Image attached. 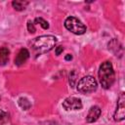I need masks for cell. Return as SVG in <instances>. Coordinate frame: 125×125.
Wrapping results in <instances>:
<instances>
[{
	"label": "cell",
	"instance_id": "cell-1",
	"mask_svg": "<svg viewBox=\"0 0 125 125\" xmlns=\"http://www.w3.org/2000/svg\"><path fill=\"white\" fill-rule=\"evenodd\" d=\"M99 79L100 83L103 88L109 89L115 80V73L112 67V64L109 61H105L102 62V64L99 67Z\"/></svg>",
	"mask_w": 125,
	"mask_h": 125
},
{
	"label": "cell",
	"instance_id": "cell-2",
	"mask_svg": "<svg viewBox=\"0 0 125 125\" xmlns=\"http://www.w3.org/2000/svg\"><path fill=\"white\" fill-rule=\"evenodd\" d=\"M57 41V38L53 35H41L31 42V47L37 54H44L51 51L55 47Z\"/></svg>",
	"mask_w": 125,
	"mask_h": 125
},
{
	"label": "cell",
	"instance_id": "cell-3",
	"mask_svg": "<svg viewBox=\"0 0 125 125\" xmlns=\"http://www.w3.org/2000/svg\"><path fill=\"white\" fill-rule=\"evenodd\" d=\"M76 88H77V91L81 94H89L97 90L98 83H97V80L93 76L86 75L78 81Z\"/></svg>",
	"mask_w": 125,
	"mask_h": 125
},
{
	"label": "cell",
	"instance_id": "cell-4",
	"mask_svg": "<svg viewBox=\"0 0 125 125\" xmlns=\"http://www.w3.org/2000/svg\"><path fill=\"white\" fill-rule=\"evenodd\" d=\"M64 27L76 35H81L86 32V26L84 23L75 17L66 18L64 21Z\"/></svg>",
	"mask_w": 125,
	"mask_h": 125
},
{
	"label": "cell",
	"instance_id": "cell-5",
	"mask_svg": "<svg viewBox=\"0 0 125 125\" xmlns=\"http://www.w3.org/2000/svg\"><path fill=\"white\" fill-rule=\"evenodd\" d=\"M113 118L117 122L122 121L125 118V96H124V93L123 92L118 97L116 110H115V112L113 114Z\"/></svg>",
	"mask_w": 125,
	"mask_h": 125
},
{
	"label": "cell",
	"instance_id": "cell-6",
	"mask_svg": "<svg viewBox=\"0 0 125 125\" xmlns=\"http://www.w3.org/2000/svg\"><path fill=\"white\" fill-rule=\"evenodd\" d=\"M62 107L65 110H78L82 107V102L79 98L68 97L62 102Z\"/></svg>",
	"mask_w": 125,
	"mask_h": 125
},
{
	"label": "cell",
	"instance_id": "cell-7",
	"mask_svg": "<svg viewBox=\"0 0 125 125\" xmlns=\"http://www.w3.org/2000/svg\"><path fill=\"white\" fill-rule=\"evenodd\" d=\"M101 113H102V109H101L98 105H94V106H92V107L89 109V112H88L87 117H86L87 122H89V123H93V122L97 121V120L99 119Z\"/></svg>",
	"mask_w": 125,
	"mask_h": 125
},
{
	"label": "cell",
	"instance_id": "cell-8",
	"mask_svg": "<svg viewBox=\"0 0 125 125\" xmlns=\"http://www.w3.org/2000/svg\"><path fill=\"white\" fill-rule=\"evenodd\" d=\"M28 58H29V52H28V50L25 49V48H22V49L20 50V52L18 53L17 57L15 58V64L16 65H19V66L21 65V64H23L27 61Z\"/></svg>",
	"mask_w": 125,
	"mask_h": 125
},
{
	"label": "cell",
	"instance_id": "cell-9",
	"mask_svg": "<svg viewBox=\"0 0 125 125\" xmlns=\"http://www.w3.org/2000/svg\"><path fill=\"white\" fill-rule=\"evenodd\" d=\"M108 50H110L115 56L121 57V55L123 54L122 45L120 44V42H119L117 39H112V40L108 43Z\"/></svg>",
	"mask_w": 125,
	"mask_h": 125
},
{
	"label": "cell",
	"instance_id": "cell-10",
	"mask_svg": "<svg viewBox=\"0 0 125 125\" xmlns=\"http://www.w3.org/2000/svg\"><path fill=\"white\" fill-rule=\"evenodd\" d=\"M9 55H10V51L8 48L3 47L0 49V64L1 65L6 64V62L9 60Z\"/></svg>",
	"mask_w": 125,
	"mask_h": 125
},
{
	"label": "cell",
	"instance_id": "cell-11",
	"mask_svg": "<svg viewBox=\"0 0 125 125\" xmlns=\"http://www.w3.org/2000/svg\"><path fill=\"white\" fill-rule=\"evenodd\" d=\"M28 5V1H22V0H15L12 2V6L17 11H23L25 10L26 6Z\"/></svg>",
	"mask_w": 125,
	"mask_h": 125
},
{
	"label": "cell",
	"instance_id": "cell-12",
	"mask_svg": "<svg viewBox=\"0 0 125 125\" xmlns=\"http://www.w3.org/2000/svg\"><path fill=\"white\" fill-rule=\"evenodd\" d=\"M18 104H19V105H20L22 109H24V110L29 109L30 106H31L30 102H29L26 98H20L19 101H18Z\"/></svg>",
	"mask_w": 125,
	"mask_h": 125
},
{
	"label": "cell",
	"instance_id": "cell-13",
	"mask_svg": "<svg viewBox=\"0 0 125 125\" xmlns=\"http://www.w3.org/2000/svg\"><path fill=\"white\" fill-rule=\"evenodd\" d=\"M77 77H78V73L75 69L71 70L70 73H69V84L71 87H74L75 86V83L77 81Z\"/></svg>",
	"mask_w": 125,
	"mask_h": 125
},
{
	"label": "cell",
	"instance_id": "cell-14",
	"mask_svg": "<svg viewBox=\"0 0 125 125\" xmlns=\"http://www.w3.org/2000/svg\"><path fill=\"white\" fill-rule=\"evenodd\" d=\"M34 21H35V23L40 24L43 29H48V28H49V23H48V21H45V20L42 19V18H36V19L34 20Z\"/></svg>",
	"mask_w": 125,
	"mask_h": 125
},
{
	"label": "cell",
	"instance_id": "cell-15",
	"mask_svg": "<svg viewBox=\"0 0 125 125\" xmlns=\"http://www.w3.org/2000/svg\"><path fill=\"white\" fill-rule=\"evenodd\" d=\"M27 30H28L30 33H34V32L36 31L35 26H34V23H33L31 21H27Z\"/></svg>",
	"mask_w": 125,
	"mask_h": 125
},
{
	"label": "cell",
	"instance_id": "cell-16",
	"mask_svg": "<svg viewBox=\"0 0 125 125\" xmlns=\"http://www.w3.org/2000/svg\"><path fill=\"white\" fill-rule=\"evenodd\" d=\"M62 51H63V47L62 46H58L57 48H56V55L57 56H59V55H61V53H62Z\"/></svg>",
	"mask_w": 125,
	"mask_h": 125
},
{
	"label": "cell",
	"instance_id": "cell-17",
	"mask_svg": "<svg viewBox=\"0 0 125 125\" xmlns=\"http://www.w3.org/2000/svg\"><path fill=\"white\" fill-rule=\"evenodd\" d=\"M7 116V113L5 111H3L2 109H0V122H2Z\"/></svg>",
	"mask_w": 125,
	"mask_h": 125
},
{
	"label": "cell",
	"instance_id": "cell-18",
	"mask_svg": "<svg viewBox=\"0 0 125 125\" xmlns=\"http://www.w3.org/2000/svg\"><path fill=\"white\" fill-rule=\"evenodd\" d=\"M65 61H69V60H72V56L71 55H69V54H67L66 56H65Z\"/></svg>",
	"mask_w": 125,
	"mask_h": 125
}]
</instances>
